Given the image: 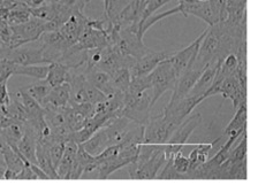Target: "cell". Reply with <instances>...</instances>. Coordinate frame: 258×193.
Returning a JSON list of instances; mask_svg holds the SVG:
<instances>
[{
    "label": "cell",
    "instance_id": "6da1fadb",
    "mask_svg": "<svg viewBox=\"0 0 258 193\" xmlns=\"http://www.w3.org/2000/svg\"><path fill=\"white\" fill-rule=\"evenodd\" d=\"M149 77L151 85L150 90L152 91L151 105L153 107L165 92L174 90L177 75L171 62L165 59L149 74Z\"/></svg>",
    "mask_w": 258,
    "mask_h": 193
},
{
    "label": "cell",
    "instance_id": "7dc6e473",
    "mask_svg": "<svg viewBox=\"0 0 258 193\" xmlns=\"http://www.w3.org/2000/svg\"><path fill=\"white\" fill-rule=\"evenodd\" d=\"M59 3L61 4V5H63V6L72 7L73 10H74L75 5L79 3V0H59Z\"/></svg>",
    "mask_w": 258,
    "mask_h": 193
},
{
    "label": "cell",
    "instance_id": "8fae6325",
    "mask_svg": "<svg viewBox=\"0 0 258 193\" xmlns=\"http://www.w3.org/2000/svg\"><path fill=\"white\" fill-rule=\"evenodd\" d=\"M204 35H205V30L199 38L194 40L190 45H188L187 47L182 48V50L175 52V53L171 54L167 58L168 61L171 62L172 67L174 68L177 77H179L183 71L190 69V68L194 66V63H195L197 59V54H199L201 43L204 38Z\"/></svg>",
    "mask_w": 258,
    "mask_h": 193
},
{
    "label": "cell",
    "instance_id": "7a4b0ae2",
    "mask_svg": "<svg viewBox=\"0 0 258 193\" xmlns=\"http://www.w3.org/2000/svg\"><path fill=\"white\" fill-rule=\"evenodd\" d=\"M217 94H221L224 99L231 100L234 110L239 108L242 104L247 103V90L242 87L235 72L227 76L221 82L213 83L212 86L204 93V99Z\"/></svg>",
    "mask_w": 258,
    "mask_h": 193
},
{
    "label": "cell",
    "instance_id": "9c48e42d",
    "mask_svg": "<svg viewBox=\"0 0 258 193\" xmlns=\"http://www.w3.org/2000/svg\"><path fill=\"white\" fill-rule=\"evenodd\" d=\"M175 128L164 118L163 113L150 116L144 124V140L147 144H166Z\"/></svg>",
    "mask_w": 258,
    "mask_h": 193
},
{
    "label": "cell",
    "instance_id": "52a82bcc",
    "mask_svg": "<svg viewBox=\"0 0 258 193\" xmlns=\"http://www.w3.org/2000/svg\"><path fill=\"white\" fill-rule=\"evenodd\" d=\"M44 23L45 21L43 20L31 16L29 21L18 24V26H10L12 29V37L10 44H8V48L14 50L24 44L36 42L44 32Z\"/></svg>",
    "mask_w": 258,
    "mask_h": 193
},
{
    "label": "cell",
    "instance_id": "ac0fdd59",
    "mask_svg": "<svg viewBox=\"0 0 258 193\" xmlns=\"http://www.w3.org/2000/svg\"><path fill=\"white\" fill-rule=\"evenodd\" d=\"M37 136L24 122V134L22 138L19 140L16 148L29 163L36 164V145H37Z\"/></svg>",
    "mask_w": 258,
    "mask_h": 193
},
{
    "label": "cell",
    "instance_id": "4316f807",
    "mask_svg": "<svg viewBox=\"0 0 258 193\" xmlns=\"http://www.w3.org/2000/svg\"><path fill=\"white\" fill-rule=\"evenodd\" d=\"M241 62H247V61H240L235 53H229L226 55L225 58L219 62V67H218L215 82H221V80L227 77V76L233 75L234 72L236 71L237 67H239V64Z\"/></svg>",
    "mask_w": 258,
    "mask_h": 193
},
{
    "label": "cell",
    "instance_id": "c3c4849f",
    "mask_svg": "<svg viewBox=\"0 0 258 193\" xmlns=\"http://www.w3.org/2000/svg\"><path fill=\"white\" fill-rule=\"evenodd\" d=\"M45 3H51V4H53V3H59V0H45Z\"/></svg>",
    "mask_w": 258,
    "mask_h": 193
},
{
    "label": "cell",
    "instance_id": "e0dca14e",
    "mask_svg": "<svg viewBox=\"0 0 258 193\" xmlns=\"http://www.w3.org/2000/svg\"><path fill=\"white\" fill-rule=\"evenodd\" d=\"M86 78L91 85H94L95 87L98 88V90L102 91L107 98L118 91L113 87L111 75L97 67L89 68L86 72Z\"/></svg>",
    "mask_w": 258,
    "mask_h": 193
},
{
    "label": "cell",
    "instance_id": "1f68e13d",
    "mask_svg": "<svg viewBox=\"0 0 258 193\" xmlns=\"http://www.w3.org/2000/svg\"><path fill=\"white\" fill-rule=\"evenodd\" d=\"M63 112L68 127H70L73 132L80 130V129L83 128L84 124H86L88 118H86L83 114H81L79 111H76L75 108H73L70 105L63 107Z\"/></svg>",
    "mask_w": 258,
    "mask_h": 193
},
{
    "label": "cell",
    "instance_id": "cb8c5ba5",
    "mask_svg": "<svg viewBox=\"0 0 258 193\" xmlns=\"http://www.w3.org/2000/svg\"><path fill=\"white\" fill-rule=\"evenodd\" d=\"M36 164L44 172H46L50 179H59L55 168L52 163L50 155H48L47 148L42 142H37V145H36Z\"/></svg>",
    "mask_w": 258,
    "mask_h": 193
},
{
    "label": "cell",
    "instance_id": "8992f818",
    "mask_svg": "<svg viewBox=\"0 0 258 193\" xmlns=\"http://www.w3.org/2000/svg\"><path fill=\"white\" fill-rule=\"evenodd\" d=\"M203 100V95H187L176 102H168L163 113L164 118L176 129Z\"/></svg>",
    "mask_w": 258,
    "mask_h": 193
},
{
    "label": "cell",
    "instance_id": "5bb4252c",
    "mask_svg": "<svg viewBox=\"0 0 258 193\" xmlns=\"http://www.w3.org/2000/svg\"><path fill=\"white\" fill-rule=\"evenodd\" d=\"M169 55H171V53H168L166 51L148 52L147 54L136 59L135 63L133 64V67L129 69L132 77H134V76H143L150 74L163 60L167 59Z\"/></svg>",
    "mask_w": 258,
    "mask_h": 193
},
{
    "label": "cell",
    "instance_id": "e575fe53",
    "mask_svg": "<svg viewBox=\"0 0 258 193\" xmlns=\"http://www.w3.org/2000/svg\"><path fill=\"white\" fill-rule=\"evenodd\" d=\"M8 116L15 121H20V122H26V121H28L26 110H24L18 93L11 94V103L10 106H8Z\"/></svg>",
    "mask_w": 258,
    "mask_h": 193
},
{
    "label": "cell",
    "instance_id": "484cf974",
    "mask_svg": "<svg viewBox=\"0 0 258 193\" xmlns=\"http://www.w3.org/2000/svg\"><path fill=\"white\" fill-rule=\"evenodd\" d=\"M18 95L26 110L28 121L30 120H38L44 118V108L42 105L36 102V100L30 96L27 92H24L22 88L18 92Z\"/></svg>",
    "mask_w": 258,
    "mask_h": 193
},
{
    "label": "cell",
    "instance_id": "30bf717a",
    "mask_svg": "<svg viewBox=\"0 0 258 193\" xmlns=\"http://www.w3.org/2000/svg\"><path fill=\"white\" fill-rule=\"evenodd\" d=\"M5 58L16 66L46 63L38 39L36 42L24 44L22 46L14 48V50H10Z\"/></svg>",
    "mask_w": 258,
    "mask_h": 193
},
{
    "label": "cell",
    "instance_id": "277c9868",
    "mask_svg": "<svg viewBox=\"0 0 258 193\" xmlns=\"http://www.w3.org/2000/svg\"><path fill=\"white\" fill-rule=\"evenodd\" d=\"M202 115L195 114L185 119L182 123L173 131L172 136L169 137L166 144H164V152L166 155V160L172 159L176 153L183 150L184 145L187 144L189 137L192 134L194 130L201 126Z\"/></svg>",
    "mask_w": 258,
    "mask_h": 193
},
{
    "label": "cell",
    "instance_id": "60d3db41",
    "mask_svg": "<svg viewBox=\"0 0 258 193\" xmlns=\"http://www.w3.org/2000/svg\"><path fill=\"white\" fill-rule=\"evenodd\" d=\"M76 160L79 161L81 166L83 167H87L88 164H90L94 162V161L96 160V156L91 155L90 153H88L86 151V148L83 147L82 144H78V151H76Z\"/></svg>",
    "mask_w": 258,
    "mask_h": 193
},
{
    "label": "cell",
    "instance_id": "7c38bea8",
    "mask_svg": "<svg viewBox=\"0 0 258 193\" xmlns=\"http://www.w3.org/2000/svg\"><path fill=\"white\" fill-rule=\"evenodd\" d=\"M88 20L89 19L84 15V12L74 11L58 31L71 45H74L78 43L83 31L86 30Z\"/></svg>",
    "mask_w": 258,
    "mask_h": 193
},
{
    "label": "cell",
    "instance_id": "f546056e",
    "mask_svg": "<svg viewBox=\"0 0 258 193\" xmlns=\"http://www.w3.org/2000/svg\"><path fill=\"white\" fill-rule=\"evenodd\" d=\"M235 111L236 112L234 114L233 119L231 120V122L227 124V127L224 130V134L226 136H228L233 131L247 128V103L242 104Z\"/></svg>",
    "mask_w": 258,
    "mask_h": 193
},
{
    "label": "cell",
    "instance_id": "ab89813d",
    "mask_svg": "<svg viewBox=\"0 0 258 193\" xmlns=\"http://www.w3.org/2000/svg\"><path fill=\"white\" fill-rule=\"evenodd\" d=\"M7 82L0 83V114L8 116V106L11 103V93L8 91Z\"/></svg>",
    "mask_w": 258,
    "mask_h": 193
},
{
    "label": "cell",
    "instance_id": "f907efd6",
    "mask_svg": "<svg viewBox=\"0 0 258 193\" xmlns=\"http://www.w3.org/2000/svg\"><path fill=\"white\" fill-rule=\"evenodd\" d=\"M15 2H20V3H22V0H15Z\"/></svg>",
    "mask_w": 258,
    "mask_h": 193
},
{
    "label": "cell",
    "instance_id": "4dcf8cb0",
    "mask_svg": "<svg viewBox=\"0 0 258 193\" xmlns=\"http://www.w3.org/2000/svg\"><path fill=\"white\" fill-rule=\"evenodd\" d=\"M24 134V122H20V121H13L10 126L6 127L2 131V135L5 137L7 143L11 145L12 147L18 146L19 140L22 138Z\"/></svg>",
    "mask_w": 258,
    "mask_h": 193
},
{
    "label": "cell",
    "instance_id": "d6986e66",
    "mask_svg": "<svg viewBox=\"0 0 258 193\" xmlns=\"http://www.w3.org/2000/svg\"><path fill=\"white\" fill-rule=\"evenodd\" d=\"M247 0H227L226 2V19L225 23L231 26H242L247 22L245 13Z\"/></svg>",
    "mask_w": 258,
    "mask_h": 193
},
{
    "label": "cell",
    "instance_id": "ffe728a7",
    "mask_svg": "<svg viewBox=\"0 0 258 193\" xmlns=\"http://www.w3.org/2000/svg\"><path fill=\"white\" fill-rule=\"evenodd\" d=\"M220 62V61H219ZM219 62L216 63H210L205 67V69L202 72L201 76L197 79L195 85L189 92L188 95H203L210 87L212 86L213 82L216 79V75L218 71V67H219Z\"/></svg>",
    "mask_w": 258,
    "mask_h": 193
},
{
    "label": "cell",
    "instance_id": "603a6c76",
    "mask_svg": "<svg viewBox=\"0 0 258 193\" xmlns=\"http://www.w3.org/2000/svg\"><path fill=\"white\" fill-rule=\"evenodd\" d=\"M82 145L83 147L86 148V151L94 156L99 155L104 150H106L108 146H111L105 128H100L99 130H97L95 134Z\"/></svg>",
    "mask_w": 258,
    "mask_h": 193
},
{
    "label": "cell",
    "instance_id": "d6a6232c",
    "mask_svg": "<svg viewBox=\"0 0 258 193\" xmlns=\"http://www.w3.org/2000/svg\"><path fill=\"white\" fill-rule=\"evenodd\" d=\"M31 19V14L28 8L23 3H20L18 6L12 8L7 19L8 26H18V24H22L24 22L29 21Z\"/></svg>",
    "mask_w": 258,
    "mask_h": 193
},
{
    "label": "cell",
    "instance_id": "f6af8a7d",
    "mask_svg": "<svg viewBox=\"0 0 258 193\" xmlns=\"http://www.w3.org/2000/svg\"><path fill=\"white\" fill-rule=\"evenodd\" d=\"M22 3L28 8H35V7L43 5V4L45 3V0H22Z\"/></svg>",
    "mask_w": 258,
    "mask_h": 193
},
{
    "label": "cell",
    "instance_id": "836d02e7",
    "mask_svg": "<svg viewBox=\"0 0 258 193\" xmlns=\"http://www.w3.org/2000/svg\"><path fill=\"white\" fill-rule=\"evenodd\" d=\"M110 75L112 78L113 87L124 93L128 90L129 83H131L132 79L131 71H129L128 68H119V69L113 71Z\"/></svg>",
    "mask_w": 258,
    "mask_h": 193
},
{
    "label": "cell",
    "instance_id": "ba28073f",
    "mask_svg": "<svg viewBox=\"0 0 258 193\" xmlns=\"http://www.w3.org/2000/svg\"><path fill=\"white\" fill-rule=\"evenodd\" d=\"M38 43L46 63L61 61L66 51L72 46L59 31L43 32L38 38Z\"/></svg>",
    "mask_w": 258,
    "mask_h": 193
},
{
    "label": "cell",
    "instance_id": "f1b7e54d",
    "mask_svg": "<svg viewBox=\"0 0 258 193\" xmlns=\"http://www.w3.org/2000/svg\"><path fill=\"white\" fill-rule=\"evenodd\" d=\"M51 88L52 86L50 85V83L44 78V79H37V82L31 84L29 86L22 88V90L24 92H27L30 96H32L36 102L39 103L40 105H43L44 100H45L47 94L50 93Z\"/></svg>",
    "mask_w": 258,
    "mask_h": 193
},
{
    "label": "cell",
    "instance_id": "bcb514c9",
    "mask_svg": "<svg viewBox=\"0 0 258 193\" xmlns=\"http://www.w3.org/2000/svg\"><path fill=\"white\" fill-rule=\"evenodd\" d=\"M10 12V8H7L5 6H0V22H7Z\"/></svg>",
    "mask_w": 258,
    "mask_h": 193
},
{
    "label": "cell",
    "instance_id": "f35d334b",
    "mask_svg": "<svg viewBox=\"0 0 258 193\" xmlns=\"http://www.w3.org/2000/svg\"><path fill=\"white\" fill-rule=\"evenodd\" d=\"M172 163L173 167H174L175 170L179 172V174L183 175L184 179H185V174H187L188 169H189V160L188 156H184L182 154V151L176 153V154L172 158Z\"/></svg>",
    "mask_w": 258,
    "mask_h": 193
},
{
    "label": "cell",
    "instance_id": "74e56055",
    "mask_svg": "<svg viewBox=\"0 0 258 193\" xmlns=\"http://www.w3.org/2000/svg\"><path fill=\"white\" fill-rule=\"evenodd\" d=\"M156 179H184L183 175L177 172L173 167L172 159L166 160V163L164 164V169L159 174H157Z\"/></svg>",
    "mask_w": 258,
    "mask_h": 193
},
{
    "label": "cell",
    "instance_id": "83f0119b",
    "mask_svg": "<svg viewBox=\"0 0 258 193\" xmlns=\"http://www.w3.org/2000/svg\"><path fill=\"white\" fill-rule=\"evenodd\" d=\"M48 70V63L43 64H28V66H14L13 75H21L32 77L35 79L46 78Z\"/></svg>",
    "mask_w": 258,
    "mask_h": 193
},
{
    "label": "cell",
    "instance_id": "b9f144b4",
    "mask_svg": "<svg viewBox=\"0 0 258 193\" xmlns=\"http://www.w3.org/2000/svg\"><path fill=\"white\" fill-rule=\"evenodd\" d=\"M16 179H37V176L35 175L34 170L30 167V163L26 164L23 169L16 175Z\"/></svg>",
    "mask_w": 258,
    "mask_h": 193
},
{
    "label": "cell",
    "instance_id": "ee69618b",
    "mask_svg": "<svg viewBox=\"0 0 258 193\" xmlns=\"http://www.w3.org/2000/svg\"><path fill=\"white\" fill-rule=\"evenodd\" d=\"M13 121H14V120L11 119L10 116L0 114V134H2V131L4 130V129L10 126V124H11L12 122H13Z\"/></svg>",
    "mask_w": 258,
    "mask_h": 193
},
{
    "label": "cell",
    "instance_id": "3957f363",
    "mask_svg": "<svg viewBox=\"0 0 258 193\" xmlns=\"http://www.w3.org/2000/svg\"><path fill=\"white\" fill-rule=\"evenodd\" d=\"M151 94L148 93V90L136 94L123 93L122 116L139 124H145L151 116Z\"/></svg>",
    "mask_w": 258,
    "mask_h": 193
},
{
    "label": "cell",
    "instance_id": "681fc988",
    "mask_svg": "<svg viewBox=\"0 0 258 193\" xmlns=\"http://www.w3.org/2000/svg\"><path fill=\"white\" fill-rule=\"evenodd\" d=\"M195 2H201V3H203V2H208V0H195Z\"/></svg>",
    "mask_w": 258,
    "mask_h": 193
},
{
    "label": "cell",
    "instance_id": "5b68a950",
    "mask_svg": "<svg viewBox=\"0 0 258 193\" xmlns=\"http://www.w3.org/2000/svg\"><path fill=\"white\" fill-rule=\"evenodd\" d=\"M165 163H166V155L164 152V144H161L145 162L136 164L133 161L126 167L132 179H155Z\"/></svg>",
    "mask_w": 258,
    "mask_h": 193
},
{
    "label": "cell",
    "instance_id": "d590c367",
    "mask_svg": "<svg viewBox=\"0 0 258 193\" xmlns=\"http://www.w3.org/2000/svg\"><path fill=\"white\" fill-rule=\"evenodd\" d=\"M229 160L232 162H242V161L247 160V132L242 134V140L240 144L229 153Z\"/></svg>",
    "mask_w": 258,
    "mask_h": 193
},
{
    "label": "cell",
    "instance_id": "2e32d148",
    "mask_svg": "<svg viewBox=\"0 0 258 193\" xmlns=\"http://www.w3.org/2000/svg\"><path fill=\"white\" fill-rule=\"evenodd\" d=\"M88 23V22H87ZM76 46L81 50H95L108 46V34L106 31L97 30L95 28L87 26L86 30L81 35Z\"/></svg>",
    "mask_w": 258,
    "mask_h": 193
},
{
    "label": "cell",
    "instance_id": "7402d4cb",
    "mask_svg": "<svg viewBox=\"0 0 258 193\" xmlns=\"http://www.w3.org/2000/svg\"><path fill=\"white\" fill-rule=\"evenodd\" d=\"M71 100V85L68 83L60 84L58 86L51 88L50 93L44 100L42 106H51L56 108H63L68 106Z\"/></svg>",
    "mask_w": 258,
    "mask_h": 193
},
{
    "label": "cell",
    "instance_id": "7bdbcfd3",
    "mask_svg": "<svg viewBox=\"0 0 258 193\" xmlns=\"http://www.w3.org/2000/svg\"><path fill=\"white\" fill-rule=\"evenodd\" d=\"M30 167H31V169L32 170H34V172H35V175L37 176V179H50V177H48L47 175H46V172H44L42 169H40L37 164H35V163H30Z\"/></svg>",
    "mask_w": 258,
    "mask_h": 193
},
{
    "label": "cell",
    "instance_id": "d4e9b609",
    "mask_svg": "<svg viewBox=\"0 0 258 193\" xmlns=\"http://www.w3.org/2000/svg\"><path fill=\"white\" fill-rule=\"evenodd\" d=\"M68 77H70V68L67 66H64L61 62L48 63V70L45 79L50 83L52 87L67 83Z\"/></svg>",
    "mask_w": 258,
    "mask_h": 193
},
{
    "label": "cell",
    "instance_id": "44dd1931",
    "mask_svg": "<svg viewBox=\"0 0 258 193\" xmlns=\"http://www.w3.org/2000/svg\"><path fill=\"white\" fill-rule=\"evenodd\" d=\"M76 151H78V144L73 140H68L64 146L62 158L55 168L59 179H70L72 166L76 159Z\"/></svg>",
    "mask_w": 258,
    "mask_h": 193
},
{
    "label": "cell",
    "instance_id": "4fadbf2b",
    "mask_svg": "<svg viewBox=\"0 0 258 193\" xmlns=\"http://www.w3.org/2000/svg\"><path fill=\"white\" fill-rule=\"evenodd\" d=\"M205 67L192 66L190 69L183 71L176 79L174 90L172 91L173 94L171 96V99H169V102H176V100L187 96L192 86L195 85V83L197 82V79H199L201 74L205 69Z\"/></svg>",
    "mask_w": 258,
    "mask_h": 193
},
{
    "label": "cell",
    "instance_id": "9a60e30c",
    "mask_svg": "<svg viewBox=\"0 0 258 193\" xmlns=\"http://www.w3.org/2000/svg\"><path fill=\"white\" fill-rule=\"evenodd\" d=\"M136 126H139V123L129 120L128 118H126V116H120V118H118L114 121H112L108 126L104 127V128H105V130H106V134L108 137V140H110V144L115 145V144L122 143L124 138L127 137V135Z\"/></svg>",
    "mask_w": 258,
    "mask_h": 193
},
{
    "label": "cell",
    "instance_id": "8d00e7d4",
    "mask_svg": "<svg viewBox=\"0 0 258 193\" xmlns=\"http://www.w3.org/2000/svg\"><path fill=\"white\" fill-rule=\"evenodd\" d=\"M169 2H171V0H144V11L142 15V21H141V24H140V29L145 20L150 18L151 15L155 14L157 11L160 10L161 7L166 5V4Z\"/></svg>",
    "mask_w": 258,
    "mask_h": 193
}]
</instances>
